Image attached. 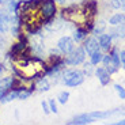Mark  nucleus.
Masks as SVG:
<instances>
[{
	"instance_id": "cd10ccee",
	"label": "nucleus",
	"mask_w": 125,
	"mask_h": 125,
	"mask_svg": "<svg viewBox=\"0 0 125 125\" xmlns=\"http://www.w3.org/2000/svg\"><path fill=\"white\" fill-rule=\"evenodd\" d=\"M56 1H59V3H64L65 0H56Z\"/></svg>"
},
{
	"instance_id": "dca6fc26",
	"label": "nucleus",
	"mask_w": 125,
	"mask_h": 125,
	"mask_svg": "<svg viewBox=\"0 0 125 125\" xmlns=\"http://www.w3.org/2000/svg\"><path fill=\"white\" fill-rule=\"evenodd\" d=\"M112 35V38H124L125 37V26H121L118 29H114L109 33Z\"/></svg>"
},
{
	"instance_id": "4468645a",
	"label": "nucleus",
	"mask_w": 125,
	"mask_h": 125,
	"mask_svg": "<svg viewBox=\"0 0 125 125\" xmlns=\"http://www.w3.org/2000/svg\"><path fill=\"white\" fill-rule=\"evenodd\" d=\"M35 88H37L38 91H41V93H45V91H48L50 88V83L49 80H48L46 78H40L37 82V84H35Z\"/></svg>"
},
{
	"instance_id": "bb28decb",
	"label": "nucleus",
	"mask_w": 125,
	"mask_h": 125,
	"mask_svg": "<svg viewBox=\"0 0 125 125\" xmlns=\"http://www.w3.org/2000/svg\"><path fill=\"white\" fill-rule=\"evenodd\" d=\"M117 125H125V118L121 120V121H118V122H117Z\"/></svg>"
},
{
	"instance_id": "aec40b11",
	"label": "nucleus",
	"mask_w": 125,
	"mask_h": 125,
	"mask_svg": "<svg viewBox=\"0 0 125 125\" xmlns=\"http://www.w3.org/2000/svg\"><path fill=\"white\" fill-rule=\"evenodd\" d=\"M114 90H116V93L118 94L120 99H125V88L122 87V86L120 84H114Z\"/></svg>"
},
{
	"instance_id": "1a4fd4ad",
	"label": "nucleus",
	"mask_w": 125,
	"mask_h": 125,
	"mask_svg": "<svg viewBox=\"0 0 125 125\" xmlns=\"http://www.w3.org/2000/svg\"><path fill=\"white\" fill-rule=\"evenodd\" d=\"M95 120L90 116V113H86V114H80V116H76L75 118H72L71 121H68V124H76V125H84V124H91Z\"/></svg>"
},
{
	"instance_id": "9d476101",
	"label": "nucleus",
	"mask_w": 125,
	"mask_h": 125,
	"mask_svg": "<svg viewBox=\"0 0 125 125\" xmlns=\"http://www.w3.org/2000/svg\"><path fill=\"white\" fill-rule=\"evenodd\" d=\"M98 42H99V46L102 48L103 50H109L110 46H112V35L110 34H99V38H98Z\"/></svg>"
},
{
	"instance_id": "4be33fe9",
	"label": "nucleus",
	"mask_w": 125,
	"mask_h": 125,
	"mask_svg": "<svg viewBox=\"0 0 125 125\" xmlns=\"http://www.w3.org/2000/svg\"><path fill=\"white\" fill-rule=\"evenodd\" d=\"M84 73H87L88 76L93 75V64L91 62H84Z\"/></svg>"
},
{
	"instance_id": "f03ea898",
	"label": "nucleus",
	"mask_w": 125,
	"mask_h": 125,
	"mask_svg": "<svg viewBox=\"0 0 125 125\" xmlns=\"http://www.w3.org/2000/svg\"><path fill=\"white\" fill-rule=\"evenodd\" d=\"M40 11H41V15H42V18L45 21V25L49 23L56 16V12H57V7H56L54 0H41Z\"/></svg>"
},
{
	"instance_id": "b1692460",
	"label": "nucleus",
	"mask_w": 125,
	"mask_h": 125,
	"mask_svg": "<svg viewBox=\"0 0 125 125\" xmlns=\"http://www.w3.org/2000/svg\"><path fill=\"white\" fill-rule=\"evenodd\" d=\"M110 4H112L113 8H120V7H122V3H121V0H110Z\"/></svg>"
},
{
	"instance_id": "6e6552de",
	"label": "nucleus",
	"mask_w": 125,
	"mask_h": 125,
	"mask_svg": "<svg viewBox=\"0 0 125 125\" xmlns=\"http://www.w3.org/2000/svg\"><path fill=\"white\" fill-rule=\"evenodd\" d=\"M95 75H97L98 80L101 82L102 86H107L110 83V73L105 69V67H98L95 69Z\"/></svg>"
},
{
	"instance_id": "2eb2a0df",
	"label": "nucleus",
	"mask_w": 125,
	"mask_h": 125,
	"mask_svg": "<svg viewBox=\"0 0 125 125\" xmlns=\"http://www.w3.org/2000/svg\"><path fill=\"white\" fill-rule=\"evenodd\" d=\"M102 59H103V54L101 53L99 50H97V52H94L93 54H90V62L93 64V65L99 64V62L102 61Z\"/></svg>"
},
{
	"instance_id": "7ed1b4c3",
	"label": "nucleus",
	"mask_w": 125,
	"mask_h": 125,
	"mask_svg": "<svg viewBox=\"0 0 125 125\" xmlns=\"http://www.w3.org/2000/svg\"><path fill=\"white\" fill-rule=\"evenodd\" d=\"M86 59V50L84 48L78 46L76 49H73L71 53H68L65 59V64L67 65H79L82 62H84Z\"/></svg>"
},
{
	"instance_id": "ddd939ff",
	"label": "nucleus",
	"mask_w": 125,
	"mask_h": 125,
	"mask_svg": "<svg viewBox=\"0 0 125 125\" xmlns=\"http://www.w3.org/2000/svg\"><path fill=\"white\" fill-rule=\"evenodd\" d=\"M109 23L112 26H125V15L124 14H114L110 16Z\"/></svg>"
},
{
	"instance_id": "9b49d317",
	"label": "nucleus",
	"mask_w": 125,
	"mask_h": 125,
	"mask_svg": "<svg viewBox=\"0 0 125 125\" xmlns=\"http://www.w3.org/2000/svg\"><path fill=\"white\" fill-rule=\"evenodd\" d=\"M12 83H14V76H6V78H1L0 79V91H7L11 90L12 87Z\"/></svg>"
},
{
	"instance_id": "f3484780",
	"label": "nucleus",
	"mask_w": 125,
	"mask_h": 125,
	"mask_svg": "<svg viewBox=\"0 0 125 125\" xmlns=\"http://www.w3.org/2000/svg\"><path fill=\"white\" fill-rule=\"evenodd\" d=\"M109 54H110V57H112V61L114 62V65H116V67H120V65H121V59H120L118 50H117V49H113Z\"/></svg>"
},
{
	"instance_id": "20e7f679",
	"label": "nucleus",
	"mask_w": 125,
	"mask_h": 125,
	"mask_svg": "<svg viewBox=\"0 0 125 125\" xmlns=\"http://www.w3.org/2000/svg\"><path fill=\"white\" fill-rule=\"evenodd\" d=\"M80 8L83 11V14L86 15L87 21H93L94 16L97 15V11H98V3L95 0H86L80 4Z\"/></svg>"
},
{
	"instance_id": "a878e982",
	"label": "nucleus",
	"mask_w": 125,
	"mask_h": 125,
	"mask_svg": "<svg viewBox=\"0 0 125 125\" xmlns=\"http://www.w3.org/2000/svg\"><path fill=\"white\" fill-rule=\"evenodd\" d=\"M4 69H6V68H4V65L1 64V62H0V75H1V73L4 72Z\"/></svg>"
},
{
	"instance_id": "a211bd4d",
	"label": "nucleus",
	"mask_w": 125,
	"mask_h": 125,
	"mask_svg": "<svg viewBox=\"0 0 125 125\" xmlns=\"http://www.w3.org/2000/svg\"><path fill=\"white\" fill-rule=\"evenodd\" d=\"M69 99V93L68 91H61V93L57 95V101H59L60 103H62V105H65L67 102H68Z\"/></svg>"
},
{
	"instance_id": "423d86ee",
	"label": "nucleus",
	"mask_w": 125,
	"mask_h": 125,
	"mask_svg": "<svg viewBox=\"0 0 125 125\" xmlns=\"http://www.w3.org/2000/svg\"><path fill=\"white\" fill-rule=\"evenodd\" d=\"M10 30V14L7 10L0 8V33H7Z\"/></svg>"
},
{
	"instance_id": "393cba45",
	"label": "nucleus",
	"mask_w": 125,
	"mask_h": 125,
	"mask_svg": "<svg viewBox=\"0 0 125 125\" xmlns=\"http://www.w3.org/2000/svg\"><path fill=\"white\" fill-rule=\"evenodd\" d=\"M120 59H121L122 67L125 68V50H121V52H120Z\"/></svg>"
},
{
	"instance_id": "7c9ffc66",
	"label": "nucleus",
	"mask_w": 125,
	"mask_h": 125,
	"mask_svg": "<svg viewBox=\"0 0 125 125\" xmlns=\"http://www.w3.org/2000/svg\"><path fill=\"white\" fill-rule=\"evenodd\" d=\"M121 1H122V0H121Z\"/></svg>"
},
{
	"instance_id": "c85d7f7f",
	"label": "nucleus",
	"mask_w": 125,
	"mask_h": 125,
	"mask_svg": "<svg viewBox=\"0 0 125 125\" xmlns=\"http://www.w3.org/2000/svg\"><path fill=\"white\" fill-rule=\"evenodd\" d=\"M122 7H124V10H125V0H122Z\"/></svg>"
},
{
	"instance_id": "0eeeda50",
	"label": "nucleus",
	"mask_w": 125,
	"mask_h": 125,
	"mask_svg": "<svg viewBox=\"0 0 125 125\" xmlns=\"http://www.w3.org/2000/svg\"><path fill=\"white\" fill-rule=\"evenodd\" d=\"M84 50H86V53L90 56V54H93L94 52H97V50H99V42H98V40L97 38H94V37H91V38H87V40L84 41Z\"/></svg>"
},
{
	"instance_id": "6ab92c4d",
	"label": "nucleus",
	"mask_w": 125,
	"mask_h": 125,
	"mask_svg": "<svg viewBox=\"0 0 125 125\" xmlns=\"http://www.w3.org/2000/svg\"><path fill=\"white\" fill-rule=\"evenodd\" d=\"M105 27H106V23L103 22V21H101V22H99V25L94 26V29H93L94 34H95V35H98V34H102V33H103V30H105Z\"/></svg>"
},
{
	"instance_id": "f257e3e1",
	"label": "nucleus",
	"mask_w": 125,
	"mask_h": 125,
	"mask_svg": "<svg viewBox=\"0 0 125 125\" xmlns=\"http://www.w3.org/2000/svg\"><path fill=\"white\" fill-rule=\"evenodd\" d=\"M60 76H61V82L67 87H76L84 82V73L78 69H67Z\"/></svg>"
},
{
	"instance_id": "c756f323",
	"label": "nucleus",
	"mask_w": 125,
	"mask_h": 125,
	"mask_svg": "<svg viewBox=\"0 0 125 125\" xmlns=\"http://www.w3.org/2000/svg\"><path fill=\"white\" fill-rule=\"evenodd\" d=\"M3 1H4V0H0V3H3Z\"/></svg>"
},
{
	"instance_id": "39448f33",
	"label": "nucleus",
	"mask_w": 125,
	"mask_h": 125,
	"mask_svg": "<svg viewBox=\"0 0 125 125\" xmlns=\"http://www.w3.org/2000/svg\"><path fill=\"white\" fill-rule=\"evenodd\" d=\"M57 48L62 54H68L75 49V41H73V38L68 37V35H64L57 41Z\"/></svg>"
},
{
	"instance_id": "f8f14e48",
	"label": "nucleus",
	"mask_w": 125,
	"mask_h": 125,
	"mask_svg": "<svg viewBox=\"0 0 125 125\" xmlns=\"http://www.w3.org/2000/svg\"><path fill=\"white\" fill-rule=\"evenodd\" d=\"M87 34H88V30H86L84 27H78L75 31H73V41L75 42H80V41L86 40L87 38Z\"/></svg>"
},
{
	"instance_id": "5701e85b",
	"label": "nucleus",
	"mask_w": 125,
	"mask_h": 125,
	"mask_svg": "<svg viewBox=\"0 0 125 125\" xmlns=\"http://www.w3.org/2000/svg\"><path fill=\"white\" fill-rule=\"evenodd\" d=\"M41 106H42V110H44V113H45V114H49V113H50V109H49V103H48V102H45V101H42V102H41Z\"/></svg>"
},
{
	"instance_id": "412c9836",
	"label": "nucleus",
	"mask_w": 125,
	"mask_h": 125,
	"mask_svg": "<svg viewBox=\"0 0 125 125\" xmlns=\"http://www.w3.org/2000/svg\"><path fill=\"white\" fill-rule=\"evenodd\" d=\"M49 109H50V112L52 113H57L59 110H57V103H56V101L54 99H49Z\"/></svg>"
}]
</instances>
